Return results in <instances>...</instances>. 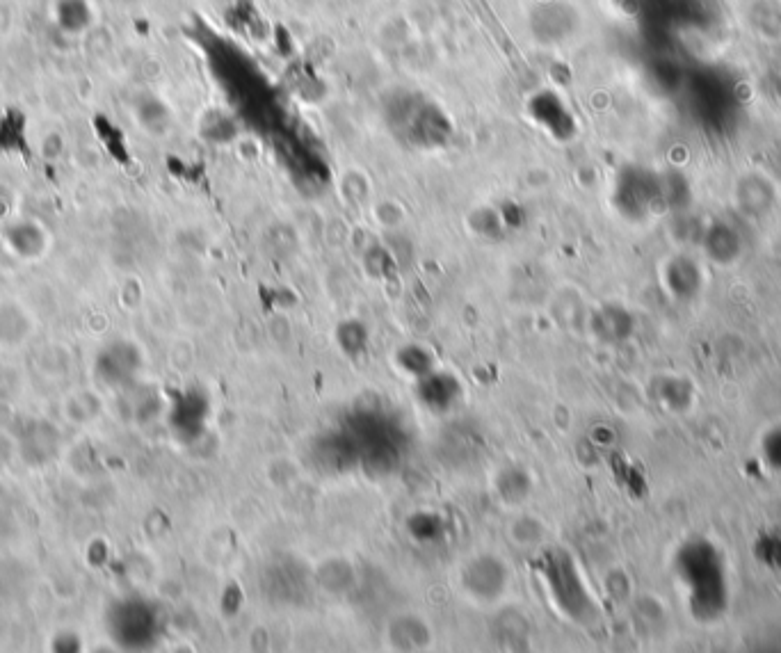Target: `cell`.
Masks as SVG:
<instances>
[{"label": "cell", "mask_w": 781, "mask_h": 653, "mask_svg": "<svg viewBox=\"0 0 781 653\" xmlns=\"http://www.w3.org/2000/svg\"><path fill=\"white\" fill-rule=\"evenodd\" d=\"M464 590L478 601H491L503 594L505 569L494 558H478L462 571Z\"/></svg>", "instance_id": "obj_1"}, {"label": "cell", "mask_w": 781, "mask_h": 653, "mask_svg": "<svg viewBox=\"0 0 781 653\" xmlns=\"http://www.w3.org/2000/svg\"><path fill=\"white\" fill-rule=\"evenodd\" d=\"M51 21L62 35L83 37L94 30L96 7L92 0H53Z\"/></svg>", "instance_id": "obj_2"}, {"label": "cell", "mask_w": 781, "mask_h": 653, "mask_svg": "<svg viewBox=\"0 0 781 653\" xmlns=\"http://www.w3.org/2000/svg\"><path fill=\"white\" fill-rule=\"evenodd\" d=\"M745 26L761 42H781V0H750L745 5Z\"/></svg>", "instance_id": "obj_3"}, {"label": "cell", "mask_w": 781, "mask_h": 653, "mask_svg": "<svg viewBox=\"0 0 781 653\" xmlns=\"http://www.w3.org/2000/svg\"><path fill=\"white\" fill-rule=\"evenodd\" d=\"M5 243L10 245L12 252L21 259H39L48 247V236L42 229V224L35 220H19L12 222L5 229Z\"/></svg>", "instance_id": "obj_4"}, {"label": "cell", "mask_w": 781, "mask_h": 653, "mask_svg": "<svg viewBox=\"0 0 781 653\" xmlns=\"http://www.w3.org/2000/svg\"><path fill=\"white\" fill-rule=\"evenodd\" d=\"M138 350L126 343H115L112 348L103 350L99 359V373L106 377V382H126L128 377L138 373Z\"/></svg>", "instance_id": "obj_5"}, {"label": "cell", "mask_w": 781, "mask_h": 653, "mask_svg": "<svg viewBox=\"0 0 781 653\" xmlns=\"http://www.w3.org/2000/svg\"><path fill=\"white\" fill-rule=\"evenodd\" d=\"M453 380L450 375H432L428 373L421 377V384H418V395L425 405H430V409H448L450 402H453L457 395H460V384L448 386L446 391H441L444 386Z\"/></svg>", "instance_id": "obj_6"}, {"label": "cell", "mask_w": 781, "mask_h": 653, "mask_svg": "<svg viewBox=\"0 0 781 653\" xmlns=\"http://www.w3.org/2000/svg\"><path fill=\"white\" fill-rule=\"evenodd\" d=\"M30 332V318L19 304H0V341L21 343Z\"/></svg>", "instance_id": "obj_7"}, {"label": "cell", "mask_w": 781, "mask_h": 653, "mask_svg": "<svg viewBox=\"0 0 781 653\" xmlns=\"http://www.w3.org/2000/svg\"><path fill=\"white\" fill-rule=\"evenodd\" d=\"M398 366L405 370L407 375H414L421 380V377H425L428 373H432V366H430V354L416 348V345H412V348H405L400 350L398 354Z\"/></svg>", "instance_id": "obj_8"}, {"label": "cell", "mask_w": 781, "mask_h": 653, "mask_svg": "<svg viewBox=\"0 0 781 653\" xmlns=\"http://www.w3.org/2000/svg\"><path fill=\"white\" fill-rule=\"evenodd\" d=\"M117 3H128V0H117Z\"/></svg>", "instance_id": "obj_9"}]
</instances>
